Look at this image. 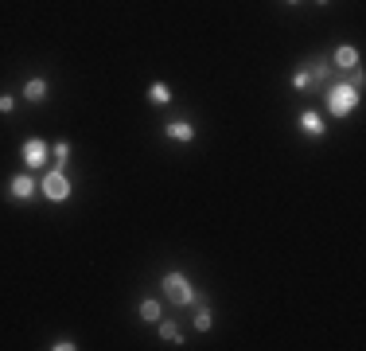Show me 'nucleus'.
<instances>
[{"label": "nucleus", "mask_w": 366, "mask_h": 351, "mask_svg": "<svg viewBox=\"0 0 366 351\" xmlns=\"http://www.w3.org/2000/svg\"><path fill=\"white\" fill-rule=\"evenodd\" d=\"M160 289H164V297L175 304V309H187V304H199L203 297L195 292L191 277L183 273V269H168L164 277H160Z\"/></svg>", "instance_id": "f257e3e1"}, {"label": "nucleus", "mask_w": 366, "mask_h": 351, "mask_svg": "<svg viewBox=\"0 0 366 351\" xmlns=\"http://www.w3.org/2000/svg\"><path fill=\"white\" fill-rule=\"evenodd\" d=\"M324 90H327V94H324V98H327V113L339 117V121L355 113L358 101H362V90H355L351 82H327Z\"/></svg>", "instance_id": "f03ea898"}, {"label": "nucleus", "mask_w": 366, "mask_h": 351, "mask_svg": "<svg viewBox=\"0 0 366 351\" xmlns=\"http://www.w3.org/2000/svg\"><path fill=\"white\" fill-rule=\"evenodd\" d=\"M39 195L47 203H67L70 195H75V184H70L67 168H51V172L39 180Z\"/></svg>", "instance_id": "7ed1b4c3"}, {"label": "nucleus", "mask_w": 366, "mask_h": 351, "mask_svg": "<svg viewBox=\"0 0 366 351\" xmlns=\"http://www.w3.org/2000/svg\"><path fill=\"white\" fill-rule=\"evenodd\" d=\"M20 160L27 164V172H39V168L51 160V144L39 141V137H27V141L20 144Z\"/></svg>", "instance_id": "20e7f679"}, {"label": "nucleus", "mask_w": 366, "mask_h": 351, "mask_svg": "<svg viewBox=\"0 0 366 351\" xmlns=\"http://www.w3.org/2000/svg\"><path fill=\"white\" fill-rule=\"evenodd\" d=\"M35 195H39V180H35V172H16L8 180V199L27 203V199H35Z\"/></svg>", "instance_id": "39448f33"}, {"label": "nucleus", "mask_w": 366, "mask_h": 351, "mask_svg": "<svg viewBox=\"0 0 366 351\" xmlns=\"http://www.w3.org/2000/svg\"><path fill=\"white\" fill-rule=\"evenodd\" d=\"M296 125L304 137H312V141H320V137H327V125H324V117L316 113V109H304V113L296 117Z\"/></svg>", "instance_id": "423d86ee"}, {"label": "nucleus", "mask_w": 366, "mask_h": 351, "mask_svg": "<svg viewBox=\"0 0 366 351\" xmlns=\"http://www.w3.org/2000/svg\"><path fill=\"white\" fill-rule=\"evenodd\" d=\"M358 47H351V43H339V47L332 51V55H327V63H332L335 70H351V67H358Z\"/></svg>", "instance_id": "0eeeda50"}, {"label": "nucleus", "mask_w": 366, "mask_h": 351, "mask_svg": "<svg viewBox=\"0 0 366 351\" xmlns=\"http://www.w3.org/2000/svg\"><path fill=\"white\" fill-rule=\"evenodd\" d=\"M164 137H168V141H179V144H191L195 141V125H191V121H183V117H179V121H168Z\"/></svg>", "instance_id": "6e6552de"}, {"label": "nucleus", "mask_w": 366, "mask_h": 351, "mask_svg": "<svg viewBox=\"0 0 366 351\" xmlns=\"http://www.w3.org/2000/svg\"><path fill=\"white\" fill-rule=\"evenodd\" d=\"M332 63H327V58L324 55H316V58H312V63H308V75H312V86H327V82H332Z\"/></svg>", "instance_id": "1a4fd4ad"}, {"label": "nucleus", "mask_w": 366, "mask_h": 351, "mask_svg": "<svg viewBox=\"0 0 366 351\" xmlns=\"http://www.w3.org/2000/svg\"><path fill=\"white\" fill-rule=\"evenodd\" d=\"M47 90H51V86H47V78H27V82H24V90H20V94H24V98L32 101V106H39V101H47Z\"/></svg>", "instance_id": "9d476101"}, {"label": "nucleus", "mask_w": 366, "mask_h": 351, "mask_svg": "<svg viewBox=\"0 0 366 351\" xmlns=\"http://www.w3.org/2000/svg\"><path fill=\"white\" fill-rule=\"evenodd\" d=\"M144 98H149V106H172V86H168V82H152Z\"/></svg>", "instance_id": "9b49d317"}, {"label": "nucleus", "mask_w": 366, "mask_h": 351, "mask_svg": "<svg viewBox=\"0 0 366 351\" xmlns=\"http://www.w3.org/2000/svg\"><path fill=\"white\" fill-rule=\"evenodd\" d=\"M160 340H164V343H172V347H179V343H183V332H179V324H175V320H164V316H160Z\"/></svg>", "instance_id": "f8f14e48"}, {"label": "nucleus", "mask_w": 366, "mask_h": 351, "mask_svg": "<svg viewBox=\"0 0 366 351\" xmlns=\"http://www.w3.org/2000/svg\"><path fill=\"white\" fill-rule=\"evenodd\" d=\"M137 316L144 320V324H160V316H164V309H160V301H152V297H144L141 301V312Z\"/></svg>", "instance_id": "ddd939ff"}, {"label": "nucleus", "mask_w": 366, "mask_h": 351, "mask_svg": "<svg viewBox=\"0 0 366 351\" xmlns=\"http://www.w3.org/2000/svg\"><path fill=\"white\" fill-rule=\"evenodd\" d=\"M195 328H199V332H210V328H215V312H210V304L199 301V309H195Z\"/></svg>", "instance_id": "4468645a"}, {"label": "nucleus", "mask_w": 366, "mask_h": 351, "mask_svg": "<svg viewBox=\"0 0 366 351\" xmlns=\"http://www.w3.org/2000/svg\"><path fill=\"white\" fill-rule=\"evenodd\" d=\"M51 156H55V168H67V164H70V141L51 144Z\"/></svg>", "instance_id": "2eb2a0df"}, {"label": "nucleus", "mask_w": 366, "mask_h": 351, "mask_svg": "<svg viewBox=\"0 0 366 351\" xmlns=\"http://www.w3.org/2000/svg\"><path fill=\"white\" fill-rule=\"evenodd\" d=\"M308 86H312V75H308V67L292 70V90H308Z\"/></svg>", "instance_id": "dca6fc26"}, {"label": "nucleus", "mask_w": 366, "mask_h": 351, "mask_svg": "<svg viewBox=\"0 0 366 351\" xmlns=\"http://www.w3.org/2000/svg\"><path fill=\"white\" fill-rule=\"evenodd\" d=\"M78 347V343L75 340H67V335H63V340H55V343H51V351H75Z\"/></svg>", "instance_id": "f3484780"}, {"label": "nucleus", "mask_w": 366, "mask_h": 351, "mask_svg": "<svg viewBox=\"0 0 366 351\" xmlns=\"http://www.w3.org/2000/svg\"><path fill=\"white\" fill-rule=\"evenodd\" d=\"M16 109V98L12 94H0V113H12Z\"/></svg>", "instance_id": "a211bd4d"}, {"label": "nucleus", "mask_w": 366, "mask_h": 351, "mask_svg": "<svg viewBox=\"0 0 366 351\" xmlns=\"http://www.w3.org/2000/svg\"><path fill=\"white\" fill-rule=\"evenodd\" d=\"M284 4H292V8H296V4H300V0H284Z\"/></svg>", "instance_id": "6ab92c4d"}, {"label": "nucleus", "mask_w": 366, "mask_h": 351, "mask_svg": "<svg viewBox=\"0 0 366 351\" xmlns=\"http://www.w3.org/2000/svg\"><path fill=\"white\" fill-rule=\"evenodd\" d=\"M316 4H332V0H316Z\"/></svg>", "instance_id": "aec40b11"}]
</instances>
